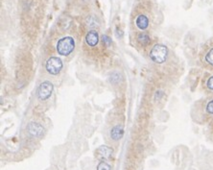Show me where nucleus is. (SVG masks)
Listing matches in <instances>:
<instances>
[{"label":"nucleus","mask_w":213,"mask_h":170,"mask_svg":"<svg viewBox=\"0 0 213 170\" xmlns=\"http://www.w3.org/2000/svg\"><path fill=\"white\" fill-rule=\"evenodd\" d=\"M123 135H124V130H123L122 126H115L110 131V138L115 141L121 140Z\"/></svg>","instance_id":"1a4fd4ad"},{"label":"nucleus","mask_w":213,"mask_h":170,"mask_svg":"<svg viewBox=\"0 0 213 170\" xmlns=\"http://www.w3.org/2000/svg\"><path fill=\"white\" fill-rule=\"evenodd\" d=\"M97 170H110V166L106 162H101L97 166Z\"/></svg>","instance_id":"f8f14e48"},{"label":"nucleus","mask_w":213,"mask_h":170,"mask_svg":"<svg viewBox=\"0 0 213 170\" xmlns=\"http://www.w3.org/2000/svg\"><path fill=\"white\" fill-rule=\"evenodd\" d=\"M205 60L209 64L213 66V48H211L210 50L207 52V54H206V56H205Z\"/></svg>","instance_id":"9b49d317"},{"label":"nucleus","mask_w":213,"mask_h":170,"mask_svg":"<svg viewBox=\"0 0 213 170\" xmlns=\"http://www.w3.org/2000/svg\"><path fill=\"white\" fill-rule=\"evenodd\" d=\"M52 92H53V85L52 83L45 81L41 83L39 86L38 89V97L39 100L45 101L51 96Z\"/></svg>","instance_id":"20e7f679"},{"label":"nucleus","mask_w":213,"mask_h":170,"mask_svg":"<svg viewBox=\"0 0 213 170\" xmlns=\"http://www.w3.org/2000/svg\"><path fill=\"white\" fill-rule=\"evenodd\" d=\"M113 150L109 146H106V145H103V146H100L98 149L96 150V155L98 158L103 160H107L112 155Z\"/></svg>","instance_id":"0eeeda50"},{"label":"nucleus","mask_w":213,"mask_h":170,"mask_svg":"<svg viewBox=\"0 0 213 170\" xmlns=\"http://www.w3.org/2000/svg\"><path fill=\"white\" fill-rule=\"evenodd\" d=\"M98 41H99V35H98L97 31H90L86 34L85 36V42L88 46L94 47L97 45Z\"/></svg>","instance_id":"423d86ee"},{"label":"nucleus","mask_w":213,"mask_h":170,"mask_svg":"<svg viewBox=\"0 0 213 170\" xmlns=\"http://www.w3.org/2000/svg\"><path fill=\"white\" fill-rule=\"evenodd\" d=\"M103 41H106V42L108 43V44H110V39L109 37L103 36Z\"/></svg>","instance_id":"2eb2a0df"},{"label":"nucleus","mask_w":213,"mask_h":170,"mask_svg":"<svg viewBox=\"0 0 213 170\" xmlns=\"http://www.w3.org/2000/svg\"><path fill=\"white\" fill-rule=\"evenodd\" d=\"M28 131L32 137L39 138L43 134V127L39 123L31 122L28 125Z\"/></svg>","instance_id":"39448f33"},{"label":"nucleus","mask_w":213,"mask_h":170,"mask_svg":"<svg viewBox=\"0 0 213 170\" xmlns=\"http://www.w3.org/2000/svg\"><path fill=\"white\" fill-rule=\"evenodd\" d=\"M168 49L162 44H156L150 51V58L156 64L164 63L167 59Z\"/></svg>","instance_id":"f03ea898"},{"label":"nucleus","mask_w":213,"mask_h":170,"mask_svg":"<svg viewBox=\"0 0 213 170\" xmlns=\"http://www.w3.org/2000/svg\"><path fill=\"white\" fill-rule=\"evenodd\" d=\"M75 48V41L71 37H64L57 43V52L61 56H68Z\"/></svg>","instance_id":"f257e3e1"},{"label":"nucleus","mask_w":213,"mask_h":170,"mask_svg":"<svg viewBox=\"0 0 213 170\" xmlns=\"http://www.w3.org/2000/svg\"><path fill=\"white\" fill-rule=\"evenodd\" d=\"M135 24H136V26L140 30H146L148 28V26H149V19H148L146 15H140L136 17Z\"/></svg>","instance_id":"6e6552de"},{"label":"nucleus","mask_w":213,"mask_h":170,"mask_svg":"<svg viewBox=\"0 0 213 170\" xmlns=\"http://www.w3.org/2000/svg\"><path fill=\"white\" fill-rule=\"evenodd\" d=\"M206 111H207L208 113L213 114V100H211L206 106Z\"/></svg>","instance_id":"ddd939ff"},{"label":"nucleus","mask_w":213,"mask_h":170,"mask_svg":"<svg viewBox=\"0 0 213 170\" xmlns=\"http://www.w3.org/2000/svg\"><path fill=\"white\" fill-rule=\"evenodd\" d=\"M206 86H207V88L213 91V76H211L210 78L207 80V82H206Z\"/></svg>","instance_id":"4468645a"},{"label":"nucleus","mask_w":213,"mask_h":170,"mask_svg":"<svg viewBox=\"0 0 213 170\" xmlns=\"http://www.w3.org/2000/svg\"><path fill=\"white\" fill-rule=\"evenodd\" d=\"M138 41L140 42V44L142 45H147L148 43L150 42V38L149 36L146 35V34H140L138 36Z\"/></svg>","instance_id":"9d476101"},{"label":"nucleus","mask_w":213,"mask_h":170,"mask_svg":"<svg viewBox=\"0 0 213 170\" xmlns=\"http://www.w3.org/2000/svg\"><path fill=\"white\" fill-rule=\"evenodd\" d=\"M46 70L52 75H57L61 72L63 68V62L58 57H51L49 58L45 64Z\"/></svg>","instance_id":"7ed1b4c3"}]
</instances>
